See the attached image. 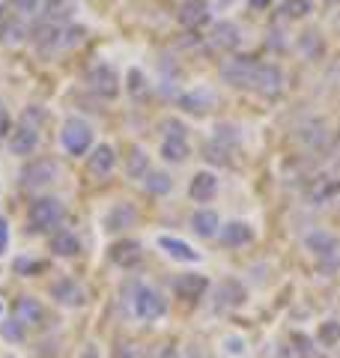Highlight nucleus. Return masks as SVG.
Segmentation results:
<instances>
[{"label":"nucleus","instance_id":"nucleus-20","mask_svg":"<svg viewBox=\"0 0 340 358\" xmlns=\"http://www.w3.org/2000/svg\"><path fill=\"white\" fill-rule=\"evenodd\" d=\"M251 239H254V230L248 227L245 221H230L221 230V242L227 245V248H239V245H248Z\"/></svg>","mask_w":340,"mask_h":358},{"label":"nucleus","instance_id":"nucleus-43","mask_svg":"<svg viewBox=\"0 0 340 358\" xmlns=\"http://www.w3.org/2000/svg\"><path fill=\"white\" fill-rule=\"evenodd\" d=\"M81 358H99V350H96L93 343H87V346H84V352H81Z\"/></svg>","mask_w":340,"mask_h":358},{"label":"nucleus","instance_id":"nucleus-39","mask_svg":"<svg viewBox=\"0 0 340 358\" xmlns=\"http://www.w3.org/2000/svg\"><path fill=\"white\" fill-rule=\"evenodd\" d=\"M292 343H296V346H292V350H296L302 358H308L311 355V341H308V334H302V331H296V334H292V338H290Z\"/></svg>","mask_w":340,"mask_h":358},{"label":"nucleus","instance_id":"nucleus-1","mask_svg":"<svg viewBox=\"0 0 340 358\" xmlns=\"http://www.w3.org/2000/svg\"><path fill=\"white\" fill-rule=\"evenodd\" d=\"M33 120H39V110H27L24 120H21V126L9 131V150L15 155H30L39 147V129Z\"/></svg>","mask_w":340,"mask_h":358},{"label":"nucleus","instance_id":"nucleus-40","mask_svg":"<svg viewBox=\"0 0 340 358\" xmlns=\"http://www.w3.org/2000/svg\"><path fill=\"white\" fill-rule=\"evenodd\" d=\"M9 131H13V120H9V114H6L3 108H0V141H3Z\"/></svg>","mask_w":340,"mask_h":358},{"label":"nucleus","instance_id":"nucleus-15","mask_svg":"<svg viewBox=\"0 0 340 358\" xmlns=\"http://www.w3.org/2000/svg\"><path fill=\"white\" fill-rule=\"evenodd\" d=\"M51 296L60 301V305H69V308H78V305H84V301H87L84 287L75 284V281H57L51 287Z\"/></svg>","mask_w":340,"mask_h":358},{"label":"nucleus","instance_id":"nucleus-32","mask_svg":"<svg viewBox=\"0 0 340 358\" xmlns=\"http://www.w3.org/2000/svg\"><path fill=\"white\" fill-rule=\"evenodd\" d=\"M281 13H283V18H304L311 13V0H283L281 3Z\"/></svg>","mask_w":340,"mask_h":358},{"label":"nucleus","instance_id":"nucleus-44","mask_svg":"<svg viewBox=\"0 0 340 358\" xmlns=\"http://www.w3.org/2000/svg\"><path fill=\"white\" fill-rule=\"evenodd\" d=\"M162 358H176V346H164V352Z\"/></svg>","mask_w":340,"mask_h":358},{"label":"nucleus","instance_id":"nucleus-42","mask_svg":"<svg viewBox=\"0 0 340 358\" xmlns=\"http://www.w3.org/2000/svg\"><path fill=\"white\" fill-rule=\"evenodd\" d=\"M227 350H230V352H242V341L239 338H230V341H227Z\"/></svg>","mask_w":340,"mask_h":358},{"label":"nucleus","instance_id":"nucleus-46","mask_svg":"<svg viewBox=\"0 0 340 358\" xmlns=\"http://www.w3.org/2000/svg\"><path fill=\"white\" fill-rule=\"evenodd\" d=\"M269 0H251V6H266Z\"/></svg>","mask_w":340,"mask_h":358},{"label":"nucleus","instance_id":"nucleus-17","mask_svg":"<svg viewBox=\"0 0 340 358\" xmlns=\"http://www.w3.org/2000/svg\"><path fill=\"white\" fill-rule=\"evenodd\" d=\"M239 42H242L239 27L230 24V21H221V24H215V27H212V45H215V48L236 51V48H239Z\"/></svg>","mask_w":340,"mask_h":358},{"label":"nucleus","instance_id":"nucleus-5","mask_svg":"<svg viewBox=\"0 0 340 358\" xmlns=\"http://www.w3.org/2000/svg\"><path fill=\"white\" fill-rule=\"evenodd\" d=\"M257 69V57H248V54H236V57L221 63V78L233 87H251V78Z\"/></svg>","mask_w":340,"mask_h":358},{"label":"nucleus","instance_id":"nucleus-12","mask_svg":"<svg viewBox=\"0 0 340 358\" xmlns=\"http://www.w3.org/2000/svg\"><path fill=\"white\" fill-rule=\"evenodd\" d=\"M113 164H117V152H113V147H108V143H101V147H96L93 155H90L87 171L99 179H105L113 171Z\"/></svg>","mask_w":340,"mask_h":358},{"label":"nucleus","instance_id":"nucleus-33","mask_svg":"<svg viewBox=\"0 0 340 358\" xmlns=\"http://www.w3.org/2000/svg\"><path fill=\"white\" fill-rule=\"evenodd\" d=\"M15 18H33L39 13V0H13Z\"/></svg>","mask_w":340,"mask_h":358},{"label":"nucleus","instance_id":"nucleus-36","mask_svg":"<svg viewBox=\"0 0 340 358\" xmlns=\"http://www.w3.org/2000/svg\"><path fill=\"white\" fill-rule=\"evenodd\" d=\"M162 131H164V138H185V126L179 120H162Z\"/></svg>","mask_w":340,"mask_h":358},{"label":"nucleus","instance_id":"nucleus-4","mask_svg":"<svg viewBox=\"0 0 340 358\" xmlns=\"http://www.w3.org/2000/svg\"><path fill=\"white\" fill-rule=\"evenodd\" d=\"M132 310H134V317L153 322V320H158V317H164V313H167V301L162 299L158 289L138 287V289H134V299H132Z\"/></svg>","mask_w":340,"mask_h":358},{"label":"nucleus","instance_id":"nucleus-41","mask_svg":"<svg viewBox=\"0 0 340 358\" xmlns=\"http://www.w3.org/2000/svg\"><path fill=\"white\" fill-rule=\"evenodd\" d=\"M278 358H302L292 346H281V352H278Z\"/></svg>","mask_w":340,"mask_h":358},{"label":"nucleus","instance_id":"nucleus-27","mask_svg":"<svg viewBox=\"0 0 340 358\" xmlns=\"http://www.w3.org/2000/svg\"><path fill=\"white\" fill-rule=\"evenodd\" d=\"M126 173H129L132 179H141V176H146V173H150V159H146V152H143L141 147H134V150L129 152Z\"/></svg>","mask_w":340,"mask_h":358},{"label":"nucleus","instance_id":"nucleus-2","mask_svg":"<svg viewBox=\"0 0 340 358\" xmlns=\"http://www.w3.org/2000/svg\"><path fill=\"white\" fill-rule=\"evenodd\" d=\"M60 141H63L66 152H72V155H87L90 147H93V129H90L84 120L72 117V120H66V122H63Z\"/></svg>","mask_w":340,"mask_h":358},{"label":"nucleus","instance_id":"nucleus-11","mask_svg":"<svg viewBox=\"0 0 340 358\" xmlns=\"http://www.w3.org/2000/svg\"><path fill=\"white\" fill-rule=\"evenodd\" d=\"M173 289H176V296L183 299V301H197L209 289V281L203 275H179Z\"/></svg>","mask_w":340,"mask_h":358},{"label":"nucleus","instance_id":"nucleus-29","mask_svg":"<svg viewBox=\"0 0 340 358\" xmlns=\"http://www.w3.org/2000/svg\"><path fill=\"white\" fill-rule=\"evenodd\" d=\"M0 36H3L6 45H15L27 36V27L21 24V18H13V21H3V27H0Z\"/></svg>","mask_w":340,"mask_h":358},{"label":"nucleus","instance_id":"nucleus-45","mask_svg":"<svg viewBox=\"0 0 340 358\" xmlns=\"http://www.w3.org/2000/svg\"><path fill=\"white\" fill-rule=\"evenodd\" d=\"M3 242H6V224H0V251H3Z\"/></svg>","mask_w":340,"mask_h":358},{"label":"nucleus","instance_id":"nucleus-47","mask_svg":"<svg viewBox=\"0 0 340 358\" xmlns=\"http://www.w3.org/2000/svg\"><path fill=\"white\" fill-rule=\"evenodd\" d=\"M334 152H337V159H340V134H337V143H334Z\"/></svg>","mask_w":340,"mask_h":358},{"label":"nucleus","instance_id":"nucleus-28","mask_svg":"<svg viewBox=\"0 0 340 358\" xmlns=\"http://www.w3.org/2000/svg\"><path fill=\"white\" fill-rule=\"evenodd\" d=\"M51 248L60 257H75L78 251H81V245H78V239L72 236V233H57V236L51 239Z\"/></svg>","mask_w":340,"mask_h":358},{"label":"nucleus","instance_id":"nucleus-9","mask_svg":"<svg viewBox=\"0 0 340 358\" xmlns=\"http://www.w3.org/2000/svg\"><path fill=\"white\" fill-rule=\"evenodd\" d=\"M108 254H111V260L117 263V266H122V268L138 266V263H141V257H143V251H141V242H134V239L113 242Z\"/></svg>","mask_w":340,"mask_h":358},{"label":"nucleus","instance_id":"nucleus-25","mask_svg":"<svg viewBox=\"0 0 340 358\" xmlns=\"http://www.w3.org/2000/svg\"><path fill=\"white\" fill-rule=\"evenodd\" d=\"M179 102H183V108L191 110V114H203V110L215 102V96L209 93V90H194V93H185Z\"/></svg>","mask_w":340,"mask_h":358},{"label":"nucleus","instance_id":"nucleus-14","mask_svg":"<svg viewBox=\"0 0 340 358\" xmlns=\"http://www.w3.org/2000/svg\"><path fill=\"white\" fill-rule=\"evenodd\" d=\"M188 194L197 200V203H209V200L218 194V179H215V173H197L194 179H191V185H188Z\"/></svg>","mask_w":340,"mask_h":358},{"label":"nucleus","instance_id":"nucleus-10","mask_svg":"<svg viewBox=\"0 0 340 358\" xmlns=\"http://www.w3.org/2000/svg\"><path fill=\"white\" fill-rule=\"evenodd\" d=\"M209 21V6L203 0H185L179 6V24L188 27V30H200L203 24Z\"/></svg>","mask_w":340,"mask_h":358},{"label":"nucleus","instance_id":"nucleus-30","mask_svg":"<svg viewBox=\"0 0 340 358\" xmlns=\"http://www.w3.org/2000/svg\"><path fill=\"white\" fill-rule=\"evenodd\" d=\"M316 338H320L323 346H337L340 343V320H325L320 331H316Z\"/></svg>","mask_w":340,"mask_h":358},{"label":"nucleus","instance_id":"nucleus-13","mask_svg":"<svg viewBox=\"0 0 340 358\" xmlns=\"http://www.w3.org/2000/svg\"><path fill=\"white\" fill-rule=\"evenodd\" d=\"M134 221H138V209H134L132 203H117V206H113L108 215H105V230H111V233L129 230Z\"/></svg>","mask_w":340,"mask_h":358},{"label":"nucleus","instance_id":"nucleus-22","mask_svg":"<svg viewBox=\"0 0 340 358\" xmlns=\"http://www.w3.org/2000/svg\"><path fill=\"white\" fill-rule=\"evenodd\" d=\"M245 299H248V293L239 281H224L218 287V308H239V305H245Z\"/></svg>","mask_w":340,"mask_h":358},{"label":"nucleus","instance_id":"nucleus-16","mask_svg":"<svg viewBox=\"0 0 340 358\" xmlns=\"http://www.w3.org/2000/svg\"><path fill=\"white\" fill-rule=\"evenodd\" d=\"M158 248L167 251L173 260H183V263H197L200 260V251H194L188 242L173 239V236H162V239H158Z\"/></svg>","mask_w":340,"mask_h":358},{"label":"nucleus","instance_id":"nucleus-8","mask_svg":"<svg viewBox=\"0 0 340 358\" xmlns=\"http://www.w3.org/2000/svg\"><path fill=\"white\" fill-rule=\"evenodd\" d=\"M57 173H60V167H57L54 159H48V155H42V159H33V164L24 167V185H33V188H39V185H48L57 179Z\"/></svg>","mask_w":340,"mask_h":358},{"label":"nucleus","instance_id":"nucleus-34","mask_svg":"<svg viewBox=\"0 0 340 358\" xmlns=\"http://www.w3.org/2000/svg\"><path fill=\"white\" fill-rule=\"evenodd\" d=\"M227 150L221 141H212V143H206V162H215V164H227L230 159H227Z\"/></svg>","mask_w":340,"mask_h":358},{"label":"nucleus","instance_id":"nucleus-48","mask_svg":"<svg viewBox=\"0 0 340 358\" xmlns=\"http://www.w3.org/2000/svg\"><path fill=\"white\" fill-rule=\"evenodd\" d=\"M325 3H340V0H325Z\"/></svg>","mask_w":340,"mask_h":358},{"label":"nucleus","instance_id":"nucleus-23","mask_svg":"<svg viewBox=\"0 0 340 358\" xmlns=\"http://www.w3.org/2000/svg\"><path fill=\"white\" fill-rule=\"evenodd\" d=\"M191 227H194L197 236L212 239L215 233H218V215H215L212 209H200V212H194V218H191Z\"/></svg>","mask_w":340,"mask_h":358},{"label":"nucleus","instance_id":"nucleus-35","mask_svg":"<svg viewBox=\"0 0 340 358\" xmlns=\"http://www.w3.org/2000/svg\"><path fill=\"white\" fill-rule=\"evenodd\" d=\"M15 272H18V275L45 272V263H42V260H27V257H18V260H15Z\"/></svg>","mask_w":340,"mask_h":358},{"label":"nucleus","instance_id":"nucleus-24","mask_svg":"<svg viewBox=\"0 0 340 358\" xmlns=\"http://www.w3.org/2000/svg\"><path fill=\"white\" fill-rule=\"evenodd\" d=\"M162 159L164 162H185L188 159V141L185 138H164L162 141Z\"/></svg>","mask_w":340,"mask_h":358},{"label":"nucleus","instance_id":"nucleus-6","mask_svg":"<svg viewBox=\"0 0 340 358\" xmlns=\"http://www.w3.org/2000/svg\"><path fill=\"white\" fill-rule=\"evenodd\" d=\"M251 90H257V93L266 99H275L283 90V72L275 63H257L254 78H251Z\"/></svg>","mask_w":340,"mask_h":358},{"label":"nucleus","instance_id":"nucleus-7","mask_svg":"<svg viewBox=\"0 0 340 358\" xmlns=\"http://www.w3.org/2000/svg\"><path fill=\"white\" fill-rule=\"evenodd\" d=\"M87 87L101 99H113L120 93V78H117V72H113V66L99 63L87 72Z\"/></svg>","mask_w":340,"mask_h":358},{"label":"nucleus","instance_id":"nucleus-38","mask_svg":"<svg viewBox=\"0 0 340 358\" xmlns=\"http://www.w3.org/2000/svg\"><path fill=\"white\" fill-rule=\"evenodd\" d=\"M0 331H3L6 341H21V334H24V331H21V322L18 320H6L3 326H0Z\"/></svg>","mask_w":340,"mask_h":358},{"label":"nucleus","instance_id":"nucleus-21","mask_svg":"<svg viewBox=\"0 0 340 358\" xmlns=\"http://www.w3.org/2000/svg\"><path fill=\"white\" fill-rule=\"evenodd\" d=\"M15 320L21 322V326H36V322L42 320V305L33 296H21L15 301Z\"/></svg>","mask_w":340,"mask_h":358},{"label":"nucleus","instance_id":"nucleus-26","mask_svg":"<svg viewBox=\"0 0 340 358\" xmlns=\"http://www.w3.org/2000/svg\"><path fill=\"white\" fill-rule=\"evenodd\" d=\"M304 245H308V248H311L313 254H320V257H328V254H334V248H337L334 236H328V233H323V230L311 233V236L304 239Z\"/></svg>","mask_w":340,"mask_h":358},{"label":"nucleus","instance_id":"nucleus-19","mask_svg":"<svg viewBox=\"0 0 340 358\" xmlns=\"http://www.w3.org/2000/svg\"><path fill=\"white\" fill-rule=\"evenodd\" d=\"M340 194V182L337 179H325V176H320V179H313V182L308 185V200L311 203H328L332 197H337Z\"/></svg>","mask_w":340,"mask_h":358},{"label":"nucleus","instance_id":"nucleus-31","mask_svg":"<svg viewBox=\"0 0 340 358\" xmlns=\"http://www.w3.org/2000/svg\"><path fill=\"white\" fill-rule=\"evenodd\" d=\"M170 188H173V182H170L167 173H162V171L146 173V192H150V194H167Z\"/></svg>","mask_w":340,"mask_h":358},{"label":"nucleus","instance_id":"nucleus-3","mask_svg":"<svg viewBox=\"0 0 340 358\" xmlns=\"http://www.w3.org/2000/svg\"><path fill=\"white\" fill-rule=\"evenodd\" d=\"M27 215H30V227L36 233H45V230L57 227V221L63 218V203L57 197H39L30 203Z\"/></svg>","mask_w":340,"mask_h":358},{"label":"nucleus","instance_id":"nucleus-18","mask_svg":"<svg viewBox=\"0 0 340 358\" xmlns=\"http://www.w3.org/2000/svg\"><path fill=\"white\" fill-rule=\"evenodd\" d=\"M296 138H299L308 150H320V147H325V141H328L325 122H323V120H311V122H304V126L299 129Z\"/></svg>","mask_w":340,"mask_h":358},{"label":"nucleus","instance_id":"nucleus-37","mask_svg":"<svg viewBox=\"0 0 340 358\" xmlns=\"http://www.w3.org/2000/svg\"><path fill=\"white\" fill-rule=\"evenodd\" d=\"M129 90H132V96H143L146 93V81H143V75L138 69L129 72Z\"/></svg>","mask_w":340,"mask_h":358}]
</instances>
